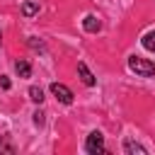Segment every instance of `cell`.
<instances>
[{
    "label": "cell",
    "mask_w": 155,
    "mask_h": 155,
    "mask_svg": "<svg viewBox=\"0 0 155 155\" xmlns=\"http://www.w3.org/2000/svg\"><path fill=\"white\" fill-rule=\"evenodd\" d=\"M29 99H31L34 104H41V102H44V90L36 87V85H31V87H29Z\"/></svg>",
    "instance_id": "obj_9"
},
{
    "label": "cell",
    "mask_w": 155,
    "mask_h": 155,
    "mask_svg": "<svg viewBox=\"0 0 155 155\" xmlns=\"http://www.w3.org/2000/svg\"><path fill=\"white\" fill-rule=\"evenodd\" d=\"M143 46H145L148 51H155V31H148V34L143 36Z\"/></svg>",
    "instance_id": "obj_10"
},
{
    "label": "cell",
    "mask_w": 155,
    "mask_h": 155,
    "mask_svg": "<svg viewBox=\"0 0 155 155\" xmlns=\"http://www.w3.org/2000/svg\"><path fill=\"white\" fill-rule=\"evenodd\" d=\"M0 44H2V34H0Z\"/></svg>",
    "instance_id": "obj_15"
},
{
    "label": "cell",
    "mask_w": 155,
    "mask_h": 155,
    "mask_svg": "<svg viewBox=\"0 0 155 155\" xmlns=\"http://www.w3.org/2000/svg\"><path fill=\"white\" fill-rule=\"evenodd\" d=\"M78 73H80V80H82L87 87H92V85L97 82V80H94V75L87 70V65H85V63H78Z\"/></svg>",
    "instance_id": "obj_5"
},
{
    "label": "cell",
    "mask_w": 155,
    "mask_h": 155,
    "mask_svg": "<svg viewBox=\"0 0 155 155\" xmlns=\"http://www.w3.org/2000/svg\"><path fill=\"white\" fill-rule=\"evenodd\" d=\"M36 12H39V5H36V2H31V0L22 2V15H24V17H34Z\"/></svg>",
    "instance_id": "obj_8"
},
{
    "label": "cell",
    "mask_w": 155,
    "mask_h": 155,
    "mask_svg": "<svg viewBox=\"0 0 155 155\" xmlns=\"http://www.w3.org/2000/svg\"><path fill=\"white\" fill-rule=\"evenodd\" d=\"M0 150H5V153H12V145H7L5 140H0Z\"/></svg>",
    "instance_id": "obj_13"
},
{
    "label": "cell",
    "mask_w": 155,
    "mask_h": 155,
    "mask_svg": "<svg viewBox=\"0 0 155 155\" xmlns=\"http://www.w3.org/2000/svg\"><path fill=\"white\" fill-rule=\"evenodd\" d=\"M0 85H2V90H10V80L7 78H0Z\"/></svg>",
    "instance_id": "obj_14"
},
{
    "label": "cell",
    "mask_w": 155,
    "mask_h": 155,
    "mask_svg": "<svg viewBox=\"0 0 155 155\" xmlns=\"http://www.w3.org/2000/svg\"><path fill=\"white\" fill-rule=\"evenodd\" d=\"M124 150H126L128 155H145V148H143V145H138V143H136V140H131V138H126Z\"/></svg>",
    "instance_id": "obj_6"
},
{
    "label": "cell",
    "mask_w": 155,
    "mask_h": 155,
    "mask_svg": "<svg viewBox=\"0 0 155 155\" xmlns=\"http://www.w3.org/2000/svg\"><path fill=\"white\" fill-rule=\"evenodd\" d=\"M34 124H36V126L44 124V111H34Z\"/></svg>",
    "instance_id": "obj_12"
},
{
    "label": "cell",
    "mask_w": 155,
    "mask_h": 155,
    "mask_svg": "<svg viewBox=\"0 0 155 155\" xmlns=\"http://www.w3.org/2000/svg\"><path fill=\"white\" fill-rule=\"evenodd\" d=\"M15 70H17L19 78H29V75H31V65H29V61H17V63H15Z\"/></svg>",
    "instance_id": "obj_7"
},
{
    "label": "cell",
    "mask_w": 155,
    "mask_h": 155,
    "mask_svg": "<svg viewBox=\"0 0 155 155\" xmlns=\"http://www.w3.org/2000/svg\"><path fill=\"white\" fill-rule=\"evenodd\" d=\"M85 150H87L90 155H102V153H104V136H102L99 131H92V133L87 136V140H85Z\"/></svg>",
    "instance_id": "obj_2"
},
{
    "label": "cell",
    "mask_w": 155,
    "mask_h": 155,
    "mask_svg": "<svg viewBox=\"0 0 155 155\" xmlns=\"http://www.w3.org/2000/svg\"><path fill=\"white\" fill-rule=\"evenodd\" d=\"M128 68H131L136 75H140V78L155 75V65H153L150 61H145V58H138V56H131V58H128Z\"/></svg>",
    "instance_id": "obj_1"
},
{
    "label": "cell",
    "mask_w": 155,
    "mask_h": 155,
    "mask_svg": "<svg viewBox=\"0 0 155 155\" xmlns=\"http://www.w3.org/2000/svg\"><path fill=\"white\" fill-rule=\"evenodd\" d=\"M29 46H31V48H39V51H44V44H41V41H36L34 36L29 39Z\"/></svg>",
    "instance_id": "obj_11"
},
{
    "label": "cell",
    "mask_w": 155,
    "mask_h": 155,
    "mask_svg": "<svg viewBox=\"0 0 155 155\" xmlns=\"http://www.w3.org/2000/svg\"><path fill=\"white\" fill-rule=\"evenodd\" d=\"M51 94H53L58 102H63V104H70V102H73V92H70L65 85H61V82H51Z\"/></svg>",
    "instance_id": "obj_3"
},
{
    "label": "cell",
    "mask_w": 155,
    "mask_h": 155,
    "mask_svg": "<svg viewBox=\"0 0 155 155\" xmlns=\"http://www.w3.org/2000/svg\"><path fill=\"white\" fill-rule=\"evenodd\" d=\"M82 27H85V31H90V34H97V31L102 29V22H99L94 15H87V17L82 19Z\"/></svg>",
    "instance_id": "obj_4"
}]
</instances>
